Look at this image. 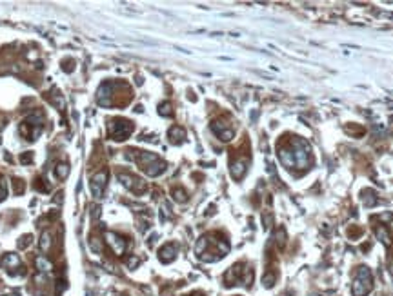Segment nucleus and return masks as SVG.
<instances>
[{
    "mask_svg": "<svg viewBox=\"0 0 393 296\" xmlns=\"http://www.w3.org/2000/svg\"><path fill=\"white\" fill-rule=\"evenodd\" d=\"M126 153H128V156H130V158L140 167V171H144L147 176H158L166 171V162H164L160 156H157L155 153H149V151H136V149H130V151H126Z\"/></svg>",
    "mask_w": 393,
    "mask_h": 296,
    "instance_id": "20e7f679",
    "label": "nucleus"
},
{
    "mask_svg": "<svg viewBox=\"0 0 393 296\" xmlns=\"http://www.w3.org/2000/svg\"><path fill=\"white\" fill-rule=\"evenodd\" d=\"M158 113H160L162 116H171L173 115V107H171L169 102H164V104L158 105Z\"/></svg>",
    "mask_w": 393,
    "mask_h": 296,
    "instance_id": "6ab92c4d",
    "label": "nucleus"
},
{
    "mask_svg": "<svg viewBox=\"0 0 393 296\" xmlns=\"http://www.w3.org/2000/svg\"><path fill=\"white\" fill-rule=\"evenodd\" d=\"M11 184H13V187H15V195H20V193L24 191V187H26V184H24L20 178H13Z\"/></svg>",
    "mask_w": 393,
    "mask_h": 296,
    "instance_id": "4be33fe9",
    "label": "nucleus"
},
{
    "mask_svg": "<svg viewBox=\"0 0 393 296\" xmlns=\"http://www.w3.org/2000/svg\"><path fill=\"white\" fill-rule=\"evenodd\" d=\"M375 233H377V236H379V238L382 240V244H386V246H390V244H392V236H390V233L386 231V227H384V225L377 227Z\"/></svg>",
    "mask_w": 393,
    "mask_h": 296,
    "instance_id": "f3484780",
    "label": "nucleus"
},
{
    "mask_svg": "<svg viewBox=\"0 0 393 296\" xmlns=\"http://www.w3.org/2000/svg\"><path fill=\"white\" fill-rule=\"evenodd\" d=\"M5 197H7V182H5L4 176L0 175V202H2Z\"/></svg>",
    "mask_w": 393,
    "mask_h": 296,
    "instance_id": "412c9836",
    "label": "nucleus"
},
{
    "mask_svg": "<svg viewBox=\"0 0 393 296\" xmlns=\"http://www.w3.org/2000/svg\"><path fill=\"white\" fill-rule=\"evenodd\" d=\"M31 244V235H26V236H22L20 238V242H18V246L20 247H27Z\"/></svg>",
    "mask_w": 393,
    "mask_h": 296,
    "instance_id": "b1692460",
    "label": "nucleus"
},
{
    "mask_svg": "<svg viewBox=\"0 0 393 296\" xmlns=\"http://www.w3.org/2000/svg\"><path fill=\"white\" fill-rule=\"evenodd\" d=\"M211 131L217 135L220 140H224V142H229L231 138L235 137V127L229 124L226 118H218V120H213L211 124Z\"/></svg>",
    "mask_w": 393,
    "mask_h": 296,
    "instance_id": "9d476101",
    "label": "nucleus"
},
{
    "mask_svg": "<svg viewBox=\"0 0 393 296\" xmlns=\"http://www.w3.org/2000/svg\"><path fill=\"white\" fill-rule=\"evenodd\" d=\"M0 265L5 271H9L11 274L24 273V265H22L20 258H18V254H13V252H7V254H4V256L0 258Z\"/></svg>",
    "mask_w": 393,
    "mask_h": 296,
    "instance_id": "ddd939ff",
    "label": "nucleus"
},
{
    "mask_svg": "<svg viewBox=\"0 0 393 296\" xmlns=\"http://www.w3.org/2000/svg\"><path fill=\"white\" fill-rule=\"evenodd\" d=\"M44 122V116L42 113H31L29 116H26L24 120H22L20 124V133L22 137L26 138V140H29V142H33V140H37V137L42 133V124Z\"/></svg>",
    "mask_w": 393,
    "mask_h": 296,
    "instance_id": "0eeeda50",
    "label": "nucleus"
},
{
    "mask_svg": "<svg viewBox=\"0 0 393 296\" xmlns=\"http://www.w3.org/2000/svg\"><path fill=\"white\" fill-rule=\"evenodd\" d=\"M250 151L246 149L244 153H239V151H233L231 154V160H229V171H231V176L235 180H240L242 176L246 175L248 171V165H250Z\"/></svg>",
    "mask_w": 393,
    "mask_h": 296,
    "instance_id": "1a4fd4ad",
    "label": "nucleus"
},
{
    "mask_svg": "<svg viewBox=\"0 0 393 296\" xmlns=\"http://www.w3.org/2000/svg\"><path fill=\"white\" fill-rule=\"evenodd\" d=\"M173 197L177 202H186L188 200V195H186V191L182 189V187H177V189H173Z\"/></svg>",
    "mask_w": 393,
    "mask_h": 296,
    "instance_id": "aec40b11",
    "label": "nucleus"
},
{
    "mask_svg": "<svg viewBox=\"0 0 393 296\" xmlns=\"http://www.w3.org/2000/svg\"><path fill=\"white\" fill-rule=\"evenodd\" d=\"M119 180L124 184L131 193H135V195H142V193L146 191V184L140 180V178H136L135 175H131V173H119Z\"/></svg>",
    "mask_w": 393,
    "mask_h": 296,
    "instance_id": "f8f14e48",
    "label": "nucleus"
},
{
    "mask_svg": "<svg viewBox=\"0 0 393 296\" xmlns=\"http://www.w3.org/2000/svg\"><path fill=\"white\" fill-rule=\"evenodd\" d=\"M190 296H206V295H204V293H198V291H196V293H191Z\"/></svg>",
    "mask_w": 393,
    "mask_h": 296,
    "instance_id": "a878e982",
    "label": "nucleus"
},
{
    "mask_svg": "<svg viewBox=\"0 0 393 296\" xmlns=\"http://www.w3.org/2000/svg\"><path fill=\"white\" fill-rule=\"evenodd\" d=\"M135 131V124L128 118H113L109 122V137L111 140H117V142H122L128 137H131V133Z\"/></svg>",
    "mask_w": 393,
    "mask_h": 296,
    "instance_id": "6e6552de",
    "label": "nucleus"
},
{
    "mask_svg": "<svg viewBox=\"0 0 393 296\" xmlns=\"http://www.w3.org/2000/svg\"><path fill=\"white\" fill-rule=\"evenodd\" d=\"M278 158L282 162L284 167L288 169H299L304 173L306 169H310L311 165V148L310 144L302 140L299 137H293L289 140H282L280 146L277 148Z\"/></svg>",
    "mask_w": 393,
    "mask_h": 296,
    "instance_id": "f257e3e1",
    "label": "nucleus"
},
{
    "mask_svg": "<svg viewBox=\"0 0 393 296\" xmlns=\"http://www.w3.org/2000/svg\"><path fill=\"white\" fill-rule=\"evenodd\" d=\"M44 182H46L44 178H37V182H35V189H37V191H42V193L49 191V186H46Z\"/></svg>",
    "mask_w": 393,
    "mask_h": 296,
    "instance_id": "5701e85b",
    "label": "nucleus"
},
{
    "mask_svg": "<svg viewBox=\"0 0 393 296\" xmlns=\"http://www.w3.org/2000/svg\"><path fill=\"white\" fill-rule=\"evenodd\" d=\"M229 251V242L228 238L220 233H207L198 240L195 247L196 256L202 262H217L220 258H224Z\"/></svg>",
    "mask_w": 393,
    "mask_h": 296,
    "instance_id": "f03ea898",
    "label": "nucleus"
},
{
    "mask_svg": "<svg viewBox=\"0 0 393 296\" xmlns=\"http://www.w3.org/2000/svg\"><path fill=\"white\" fill-rule=\"evenodd\" d=\"M168 137H169V142L171 144H182L184 142V138H186V131L180 126H173L168 131Z\"/></svg>",
    "mask_w": 393,
    "mask_h": 296,
    "instance_id": "dca6fc26",
    "label": "nucleus"
},
{
    "mask_svg": "<svg viewBox=\"0 0 393 296\" xmlns=\"http://www.w3.org/2000/svg\"><path fill=\"white\" fill-rule=\"evenodd\" d=\"M22 162H24V164H29V162H31L33 160V154L31 153H26V154H22Z\"/></svg>",
    "mask_w": 393,
    "mask_h": 296,
    "instance_id": "393cba45",
    "label": "nucleus"
},
{
    "mask_svg": "<svg viewBox=\"0 0 393 296\" xmlns=\"http://www.w3.org/2000/svg\"><path fill=\"white\" fill-rule=\"evenodd\" d=\"M373 289V278H371V271L368 267H359L353 274V284H351V293L353 296H366L370 295V291Z\"/></svg>",
    "mask_w": 393,
    "mask_h": 296,
    "instance_id": "423d86ee",
    "label": "nucleus"
},
{
    "mask_svg": "<svg viewBox=\"0 0 393 296\" xmlns=\"http://www.w3.org/2000/svg\"><path fill=\"white\" fill-rule=\"evenodd\" d=\"M177 251H179L177 244H166V246H162L158 249V260L162 263L173 262L175 256H177Z\"/></svg>",
    "mask_w": 393,
    "mask_h": 296,
    "instance_id": "2eb2a0df",
    "label": "nucleus"
},
{
    "mask_svg": "<svg viewBox=\"0 0 393 296\" xmlns=\"http://www.w3.org/2000/svg\"><path fill=\"white\" fill-rule=\"evenodd\" d=\"M131 99H133V95H131L130 86L126 82H119V80L104 82L97 93V102L104 107H111V105L122 107V105L130 104Z\"/></svg>",
    "mask_w": 393,
    "mask_h": 296,
    "instance_id": "7ed1b4c3",
    "label": "nucleus"
},
{
    "mask_svg": "<svg viewBox=\"0 0 393 296\" xmlns=\"http://www.w3.org/2000/svg\"><path fill=\"white\" fill-rule=\"evenodd\" d=\"M108 186V169H100L97 175H93L91 178V191L97 198L104 195V189Z\"/></svg>",
    "mask_w": 393,
    "mask_h": 296,
    "instance_id": "4468645a",
    "label": "nucleus"
},
{
    "mask_svg": "<svg viewBox=\"0 0 393 296\" xmlns=\"http://www.w3.org/2000/svg\"><path fill=\"white\" fill-rule=\"evenodd\" d=\"M253 282V269L248 267L246 263H235L228 273L224 274V285L226 287H233V285H246L250 287Z\"/></svg>",
    "mask_w": 393,
    "mask_h": 296,
    "instance_id": "39448f33",
    "label": "nucleus"
},
{
    "mask_svg": "<svg viewBox=\"0 0 393 296\" xmlns=\"http://www.w3.org/2000/svg\"><path fill=\"white\" fill-rule=\"evenodd\" d=\"M106 244L109 246V249L117 254V256H122L128 249V238L126 236H120L117 233H106Z\"/></svg>",
    "mask_w": 393,
    "mask_h": 296,
    "instance_id": "9b49d317",
    "label": "nucleus"
},
{
    "mask_svg": "<svg viewBox=\"0 0 393 296\" xmlns=\"http://www.w3.org/2000/svg\"><path fill=\"white\" fill-rule=\"evenodd\" d=\"M55 171H57V176H59L60 180H64L66 176H67V173H69V165L67 164H60L55 167Z\"/></svg>",
    "mask_w": 393,
    "mask_h": 296,
    "instance_id": "a211bd4d",
    "label": "nucleus"
}]
</instances>
